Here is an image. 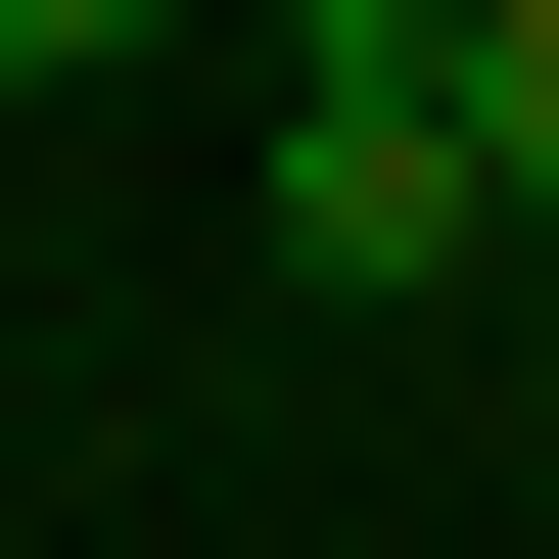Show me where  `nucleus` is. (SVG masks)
I'll return each instance as SVG.
<instances>
[{"label": "nucleus", "instance_id": "3", "mask_svg": "<svg viewBox=\"0 0 559 559\" xmlns=\"http://www.w3.org/2000/svg\"><path fill=\"white\" fill-rule=\"evenodd\" d=\"M94 47H187V0H0V140H47V94H94Z\"/></svg>", "mask_w": 559, "mask_h": 559}, {"label": "nucleus", "instance_id": "2", "mask_svg": "<svg viewBox=\"0 0 559 559\" xmlns=\"http://www.w3.org/2000/svg\"><path fill=\"white\" fill-rule=\"evenodd\" d=\"M466 187H513V234H559V0H466Z\"/></svg>", "mask_w": 559, "mask_h": 559}, {"label": "nucleus", "instance_id": "1", "mask_svg": "<svg viewBox=\"0 0 559 559\" xmlns=\"http://www.w3.org/2000/svg\"><path fill=\"white\" fill-rule=\"evenodd\" d=\"M280 280H513V187H466V0H280Z\"/></svg>", "mask_w": 559, "mask_h": 559}]
</instances>
